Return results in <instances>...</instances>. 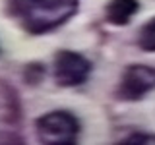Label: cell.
I'll use <instances>...</instances> for the list:
<instances>
[{"mask_svg": "<svg viewBox=\"0 0 155 145\" xmlns=\"http://www.w3.org/2000/svg\"><path fill=\"white\" fill-rule=\"evenodd\" d=\"M80 0H8V12L23 31L43 35L76 16Z\"/></svg>", "mask_w": 155, "mask_h": 145, "instance_id": "cell-1", "label": "cell"}, {"mask_svg": "<svg viewBox=\"0 0 155 145\" xmlns=\"http://www.w3.org/2000/svg\"><path fill=\"white\" fill-rule=\"evenodd\" d=\"M35 134L47 145H72L80 135V122L66 110H52L35 120Z\"/></svg>", "mask_w": 155, "mask_h": 145, "instance_id": "cell-2", "label": "cell"}, {"mask_svg": "<svg viewBox=\"0 0 155 145\" xmlns=\"http://www.w3.org/2000/svg\"><path fill=\"white\" fill-rule=\"evenodd\" d=\"M54 81L60 87H78L91 74V62L76 50H58L52 64Z\"/></svg>", "mask_w": 155, "mask_h": 145, "instance_id": "cell-3", "label": "cell"}, {"mask_svg": "<svg viewBox=\"0 0 155 145\" xmlns=\"http://www.w3.org/2000/svg\"><path fill=\"white\" fill-rule=\"evenodd\" d=\"M155 89V70L145 64H132L120 76L116 97L122 101H140Z\"/></svg>", "mask_w": 155, "mask_h": 145, "instance_id": "cell-4", "label": "cell"}, {"mask_svg": "<svg viewBox=\"0 0 155 145\" xmlns=\"http://www.w3.org/2000/svg\"><path fill=\"white\" fill-rule=\"evenodd\" d=\"M140 10L138 0H109L105 6V19L110 25L122 27L126 23H130L136 14Z\"/></svg>", "mask_w": 155, "mask_h": 145, "instance_id": "cell-5", "label": "cell"}, {"mask_svg": "<svg viewBox=\"0 0 155 145\" xmlns=\"http://www.w3.org/2000/svg\"><path fill=\"white\" fill-rule=\"evenodd\" d=\"M138 45L145 52H155V18L142 25L138 33Z\"/></svg>", "mask_w": 155, "mask_h": 145, "instance_id": "cell-6", "label": "cell"}, {"mask_svg": "<svg viewBox=\"0 0 155 145\" xmlns=\"http://www.w3.org/2000/svg\"><path fill=\"white\" fill-rule=\"evenodd\" d=\"M122 143H155V135H147V134H134L132 137H126Z\"/></svg>", "mask_w": 155, "mask_h": 145, "instance_id": "cell-7", "label": "cell"}]
</instances>
